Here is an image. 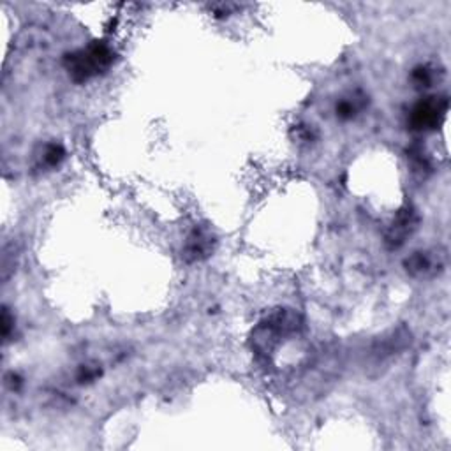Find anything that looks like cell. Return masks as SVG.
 I'll return each instance as SVG.
<instances>
[{"label":"cell","mask_w":451,"mask_h":451,"mask_svg":"<svg viewBox=\"0 0 451 451\" xmlns=\"http://www.w3.org/2000/svg\"><path fill=\"white\" fill-rule=\"evenodd\" d=\"M112 60V49L106 45L95 43V45L89 46L86 49L69 55L68 69L72 75V78L78 79V82H83V79H89L90 76L98 75L101 69L108 68Z\"/></svg>","instance_id":"cell-1"},{"label":"cell","mask_w":451,"mask_h":451,"mask_svg":"<svg viewBox=\"0 0 451 451\" xmlns=\"http://www.w3.org/2000/svg\"><path fill=\"white\" fill-rule=\"evenodd\" d=\"M446 112V99L427 98L425 101L418 102L411 112V125L414 129H434L439 123L441 116Z\"/></svg>","instance_id":"cell-2"},{"label":"cell","mask_w":451,"mask_h":451,"mask_svg":"<svg viewBox=\"0 0 451 451\" xmlns=\"http://www.w3.org/2000/svg\"><path fill=\"white\" fill-rule=\"evenodd\" d=\"M406 265L411 273H423L430 268V259L423 252H416L407 259Z\"/></svg>","instance_id":"cell-5"},{"label":"cell","mask_w":451,"mask_h":451,"mask_svg":"<svg viewBox=\"0 0 451 451\" xmlns=\"http://www.w3.org/2000/svg\"><path fill=\"white\" fill-rule=\"evenodd\" d=\"M210 245H212V238L206 233L194 231V235H190L189 242L183 249V257L187 261H198L208 254Z\"/></svg>","instance_id":"cell-4"},{"label":"cell","mask_w":451,"mask_h":451,"mask_svg":"<svg viewBox=\"0 0 451 451\" xmlns=\"http://www.w3.org/2000/svg\"><path fill=\"white\" fill-rule=\"evenodd\" d=\"M362 106H363V102L358 101L356 98H354L353 101H351V99H347V101H342L339 106H337V115L342 116V119H351V116L358 112Z\"/></svg>","instance_id":"cell-6"},{"label":"cell","mask_w":451,"mask_h":451,"mask_svg":"<svg viewBox=\"0 0 451 451\" xmlns=\"http://www.w3.org/2000/svg\"><path fill=\"white\" fill-rule=\"evenodd\" d=\"M418 217L414 213L413 208H404L402 212L397 215V219L393 220L392 228H390L388 235H386V242L392 247H400L406 242L407 236H411V233L416 229Z\"/></svg>","instance_id":"cell-3"},{"label":"cell","mask_w":451,"mask_h":451,"mask_svg":"<svg viewBox=\"0 0 451 451\" xmlns=\"http://www.w3.org/2000/svg\"><path fill=\"white\" fill-rule=\"evenodd\" d=\"M62 155H63V150L60 148V146L49 145L45 152V162L49 166L59 165L60 159H62Z\"/></svg>","instance_id":"cell-7"}]
</instances>
